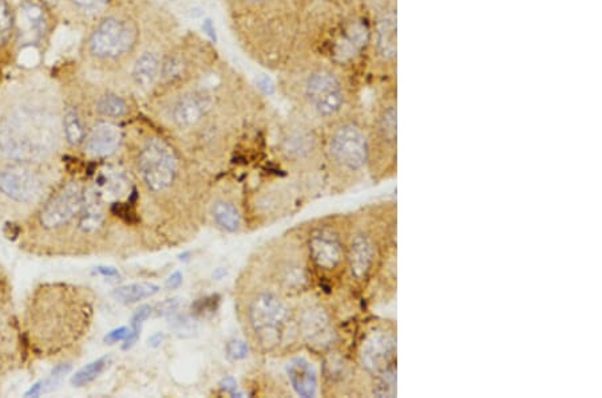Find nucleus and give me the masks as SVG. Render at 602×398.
Segmentation results:
<instances>
[{
  "label": "nucleus",
  "instance_id": "obj_13",
  "mask_svg": "<svg viewBox=\"0 0 602 398\" xmlns=\"http://www.w3.org/2000/svg\"><path fill=\"white\" fill-rule=\"evenodd\" d=\"M211 109V100L198 92L181 97L173 109V120L180 128H190L200 123Z\"/></svg>",
  "mask_w": 602,
  "mask_h": 398
},
{
  "label": "nucleus",
  "instance_id": "obj_18",
  "mask_svg": "<svg viewBox=\"0 0 602 398\" xmlns=\"http://www.w3.org/2000/svg\"><path fill=\"white\" fill-rule=\"evenodd\" d=\"M161 70L160 60L154 53H144L134 64L133 78L141 88H150Z\"/></svg>",
  "mask_w": 602,
  "mask_h": 398
},
{
  "label": "nucleus",
  "instance_id": "obj_28",
  "mask_svg": "<svg viewBox=\"0 0 602 398\" xmlns=\"http://www.w3.org/2000/svg\"><path fill=\"white\" fill-rule=\"evenodd\" d=\"M14 29L13 13L6 0H0V45H4L11 38Z\"/></svg>",
  "mask_w": 602,
  "mask_h": 398
},
{
  "label": "nucleus",
  "instance_id": "obj_24",
  "mask_svg": "<svg viewBox=\"0 0 602 398\" xmlns=\"http://www.w3.org/2000/svg\"><path fill=\"white\" fill-rule=\"evenodd\" d=\"M97 110L106 117L120 118L127 113V105L118 95L105 94L97 101Z\"/></svg>",
  "mask_w": 602,
  "mask_h": 398
},
{
  "label": "nucleus",
  "instance_id": "obj_2",
  "mask_svg": "<svg viewBox=\"0 0 602 398\" xmlns=\"http://www.w3.org/2000/svg\"><path fill=\"white\" fill-rule=\"evenodd\" d=\"M249 320L258 342L267 349H273L283 342L290 323L286 303L271 292H262L253 299Z\"/></svg>",
  "mask_w": 602,
  "mask_h": 398
},
{
  "label": "nucleus",
  "instance_id": "obj_40",
  "mask_svg": "<svg viewBox=\"0 0 602 398\" xmlns=\"http://www.w3.org/2000/svg\"><path fill=\"white\" fill-rule=\"evenodd\" d=\"M42 385H43L42 383H35V385L31 387L30 390L26 393V396H27V397H30V396H32V397L39 396V394L43 392V386H42Z\"/></svg>",
  "mask_w": 602,
  "mask_h": 398
},
{
  "label": "nucleus",
  "instance_id": "obj_37",
  "mask_svg": "<svg viewBox=\"0 0 602 398\" xmlns=\"http://www.w3.org/2000/svg\"><path fill=\"white\" fill-rule=\"evenodd\" d=\"M223 389H225L227 393H230V394H236L237 393V385H236V381L233 380V378H230V377H227L224 380V383H223Z\"/></svg>",
  "mask_w": 602,
  "mask_h": 398
},
{
  "label": "nucleus",
  "instance_id": "obj_30",
  "mask_svg": "<svg viewBox=\"0 0 602 398\" xmlns=\"http://www.w3.org/2000/svg\"><path fill=\"white\" fill-rule=\"evenodd\" d=\"M161 76L165 79H176L182 76L183 71V63L178 57H169L165 62L161 64Z\"/></svg>",
  "mask_w": 602,
  "mask_h": 398
},
{
  "label": "nucleus",
  "instance_id": "obj_20",
  "mask_svg": "<svg viewBox=\"0 0 602 398\" xmlns=\"http://www.w3.org/2000/svg\"><path fill=\"white\" fill-rule=\"evenodd\" d=\"M160 291V287L153 283H133L118 287L113 291V296L115 301L120 303H136L142 299L151 298L157 292Z\"/></svg>",
  "mask_w": 602,
  "mask_h": 398
},
{
  "label": "nucleus",
  "instance_id": "obj_42",
  "mask_svg": "<svg viewBox=\"0 0 602 398\" xmlns=\"http://www.w3.org/2000/svg\"><path fill=\"white\" fill-rule=\"evenodd\" d=\"M162 336L161 334H155L154 337H151L149 339V343H151V346H158L161 342H162Z\"/></svg>",
  "mask_w": 602,
  "mask_h": 398
},
{
  "label": "nucleus",
  "instance_id": "obj_25",
  "mask_svg": "<svg viewBox=\"0 0 602 398\" xmlns=\"http://www.w3.org/2000/svg\"><path fill=\"white\" fill-rule=\"evenodd\" d=\"M372 393L377 397H395L396 396V369L375 377Z\"/></svg>",
  "mask_w": 602,
  "mask_h": 398
},
{
  "label": "nucleus",
  "instance_id": "obj_8",
  "mask_svg": "<svg viewBox=\"0 0 602 398\" xmlns=\"http://www.w3.org/2000/svg\"><path fill=\"white\" fill-rule=\"evenodd\" d=\"M82 204V188L76 183L66 185L57 196H54L46 204L39 216L41 223L48 230L59 228L80 212Z\"/></svg>",
  "mask_w": 602,
  "mask_h": 398
},
{
  "label": "nucleus",
  "instance_id": "obj_34",
  "mask_svg": "<svg viewBox=\"0 0 602 398\" xmlns=\"http://www.w3.org/2000/svg\"><path fill=\"white\" fill-rule=\"evenodd\" d=\"M129 336V330L126 329V327H120V329H115V330H113L111 333H108L107 336H106V342H110V343H114V342H120V341H123V339H126V337Z\"/></svg>",
  "mask_w": 602,
  "mask_h": 398
},
{
  "label": "nucleus",
  "instance_id": "obj_26",
  "mask_svg": "<svg viewBox=\"0 0 602 398\" xmlns=\"http://www.w3.org/2000/svg\"><path fill=\"white\" fill-rule=\"evenodd\" d=\"M312 149V138L304 133H296L286 141V151L288 156L295 158H302Z\"/></svg>",
  "mask_w": 602,
  "mask_h": 398
},
{
  "label": "nucleus",
  "instance_id": "obj_27",
  "mask_svg": "<svg viewBox=\"0 0 602 398\" xmlns=\"http://www.w3.org/2000/svg\"><path fill=\"white\" fill-rule=\"evenodd\" d=\"M151 314V307L148 306V305H145V306H141L136 311V314H134V317H133V330L132 331H129V336L126 337V343L123 345V349L125 350H127V349H130L134 343L136 342V339L139 337V331H141V326H142V323L146 321L149 317H150Z\"/></svg>",
  "mask_w": 602,
  "mask_h": 398
},
{
  "label": "nucleus",
  "instance_id": "obj_4",
  "mask_svg": "<svg viewBox=\"0 0 602 398\" xmlns=\"http://www.w3.org/2000/svg\"><path fill=\"white\" fill-rule=\"evenodd\" d=\"M139 172L149 189L162 192L167 189L177 174V158L162 139L151 138L139 154Z\"/></svg>",
  "mask_w": 602,
  "mask_h": 398
},
{
  "label": "nucleus",
  "instance_id": "obj_21",
  "mask_svg": "<svg viewBox=\"0 0 602 398\" xmlns=\"http://www.w3.org/2000/svg\"><path fill=\"white\" fill-rule=\"evenodd\" d=\"M211 214L214 221L227 232H234L240 228L241 217L236 207L227 201H217L213 208Z\"/></svg>",
  "mask_w": 602,
  "mask_h": 398
},
{
  "label": "nucleus",
  "instance_id": "obj_3",
  "mask_svg": "<svg viewBox=\"0 0 602 398\" xmlns=\"http://www.w3.org/2000/svg\"><path fill=\"white\" fill-rule=\"evenodd\" d=\"M328 156L332 164L343 172H361L368 163L370 146L360 126L351 123L337 126L328 141Z\"/></svg>",
  "mask_w": 602,
  "mask_h": 398
},
{
  "label": "nucleus",
  "instance_id": "obj_7",
  "mask_svg": "<svg viewBox=\"0 0 602 398\" xmlns=\"http://www.w3.org/2000/svg\"><path fill=\"white\" fill-rule=\"evenodd\" d=\"M305 97L323 118L336 116L344 105V90L340 79L326 69L314 71L307 79Z\"/></svg>",
  "mask_w": 602,
  "mask_h": 398
},
{
  "label": "nucleus",
  "instance_id": "obj_29",
  "mask_svg": "<svg viewBox=\"0 0 602 398\" xmlns=\"http://www.w3.org/2000/svg\"><path fill=\"white\" fill-rule=\"evenodd\" d=\"M23 14L26 16L27 22L30 23L31 30L35 31V34H42L45 30V16L41 7H38L34 3H24L23 4Z\"/></svg>",
  "mask_w": 602,
  "mask_h": 398
},
{
  "label": "nucleus",
  "instance_id": "obj_11",
  "mask_svg": "<svg viewBox=\"0 0 602 398\" xmlns=\"http://www.w3.org/2000/svg\"><path fill=\"white\" fill-rule=\"evenodd\" d=\"M309 254L318 268L332 271L343 261V245L330 230H317L309 238Z\"/></svg>",
  "mask_w": 602,
  "mask_h": 398
},
{
  "label": "nucleus",
  "instance_id": "obj_6",
  "mask_svg": "<svg viewBox=\"0 0 602 398\" xmlns=\"http://www.w3.org/2000/svg\"><path fill=\"white\" fill-rule=\"evenodd\" d=\"M363 369L374 378L396 369V336L388 327L374 329L361 345Z\"/></svg>",
  "mask_w": 602,
  "mask_h": 398
},
{
  "label": "nucleus",
  "instance_id": "obj_14",
  "mask_svg": "<svg viewBox=\"0 0 602 398\" xmlns=\"http://www.w3.org/2000/svg\"><path fill=\"white\" fill-rule=\"evenodd\" d=\"M120 138L118 126L108 123H98L86 137V151L97 157L110 156L120 146Z\"/></svg>",
  "mask_w": 602,
  "mask_h": 398
},
{
  "label": "nucleus",
  "instance_id": "obj_15",
  "mask_svg": "<svg viewBox=\"0 0 602 398\" xmlns=\"http://www.w3.org/2000/svg\"><path fill=\"white\" fill-rule=\"evenodd\" d=\"M286 371L292 387L300 397L311 398L316 396V371L305 358L292 359L288 364Z\"/></svg>",
  "mask_w": 602,
  "mask_h": 398
},
{
  "label": "nucleus",
  "instance_id": "obj_41",
  "mask_svg": "<svg viewBox=\"0 0 602 398\" xmlns=\"http://www.w3.org/2000/svg\"><path fill=\"white\" fill-rule=\"evenodd\" d=\"M98 271H99V274L105 276L118 275V271L114 270V268H111V267H98Z\"/></svg>",
  "mask_w": 602,
  "mask_h": 398
},
{
  "label": "nucleus",
  "instance_id": "obj_9",
  "mask_svg": "<svg viewBox=\"0 0 602 398\" xmlns=\"http://www.w3.org/2000/svg\"><path fill=\"white\" fill-rule=\"evenodd\" d=\"M43 183L36 172L26 165H13L0 174V191L18 203L35 201L42 193Z\"/></svg>",
  "mask_w": 602,
  "mask_h": 398
},
{
  "label": "nucleus",
  "instance_id": "obj_5",
  "mask_svg": "<svg viewBox=\"0 0 602 398\" xmlns=\"http://www.w3.org/2000/svg\"><path fill=\"white\" fill-rule=\"evenodd\" d=\"M136 29L132 22L107 18L92 32L90 51L102 60H114L127 54L136 46Z\"/></svg>",
  "mask_w": 602,
  "mask_h": 398
},
{
  "label": "nucleus",
  "instance_id": "obj_12",
  "mask_svg": "<svg viewBox=\"0 0 602 398\" xmlns=\"http://www.w3.org/2000/svg\"><path fill=\"white\" fill-rule=\"evenodd\" d=\"M375 256L377 247L368 235L358 233L354 236L348 247V266L352 277L365 279L375 263Z\"/></svg>",
  "mask_w": 602,
  "mask_h": 398
},
{
  "label": "nucleus",
  "instance_id": "obj_22",
  "mask_svg": "<svg viewBox=\"0 0 602 398\" xmlns=\"http://www.w3.org/2000/svg\"><path fill=\"white\" fill-rule=\"evenodd\" d=\"M108 364H110V357H102V358L91 362L85 368L80 369L79 371H76L71 378V383L76 387H82L88 383H92L95 378H98L105 371Z\"/></svg>",
  "mask_w": 602,
  "mask_h": 398
},
{
  "label": "nucleus",
  "instance_id": "obj_23",
  "mask_svg": "<svg viewBox=\"0 0 602 398\" xmlns=\"http://www.w3.org/2000/svg\"><path fill=\"white\" fill-rule=\"evenodd\" d=\"M64 135L71 145H78L85 139V126L74 109H69L63 117Z\"/></svg>",
  "mask_w": 602,
  "mask_h": 398
},
{
  "label": "nucleus",
  "instance_id": "obj_1",
  "mask_svg": "<svg viewBox=\"0 0 602 398\" xmlns=\"http://www.w3.org/2000/svg\"><path fill=\"white\" fill-rule=\"evenodd\" d=\"M52 148L54 123L43 113L20 111L0 126V151L13 160H41Z\"/></svg>",
  "mask_w": 602,
  "mask_h": 398
},
{
  "label": "nucleus",
  "instance_id": "obj_19",
  "mask_svg": "<svg viewBox=\"0 0 602 398\" xmlns=\"http://www.w3.org/2000/svg\"><path fill=\"white\" fill-rule=\"evenodd\" d=\"M377 48L383 58L393 60L396 57V19L386 16L377 29Z\"/></svg>",
  "mask_w": 602,
  "mask_h": 398
},
{
  "label": "nucleus",
  "instance_id": "obj_32",
  "mask_svg": "<svg viewBox=\"0 0 602 398\" xmlns=\"http://www.w3.org/2000/svg\"><path fill=\"white\" fill-rule=\"evenodd\" d=\"M70 369H71L70 365H67V364H62V365H58L57 368L54 369L46 381V386H47L46 390L55 387L64 378V376L70 371Z\"/></svg>",
  "mask_w": 602,
  "mask_h": 398
},
{
  "label": "nucleus",
  "instance_id": "obj_44",
  "mask_svg": "<svg viewBox=\"0 0 602 398\" xmlns=\"http://www.w3.org/2000/svg\"><path fill=\"white\" fill-rule=\"evenodd\" d=\"M251 1H260V0H251Z\"/></svg>",
  "mask_w": 602,
  "mask_h": 398
},
{
  "label": "nucleus",
  "instance_id": "obj_35",
  "mask_svg": "<svg viewBox=\"0 0 602 398\" xmlns=\"http://www.w3.org/2000/svg\"><path fill=\"white\" fill-rule=\"evenodd\" d=\"M257 83H258V88L262 92H265V94H273L274 92V83L272 82L271 78L262 76V77L258 78Z\"/></svg>",
  "mask_w": 602,
  "mask_h": 398
},
{
  "label": "nucleus",
  "instance_id": "obj_17",
  "mask_svg": "<svg viewBox=\"0 0 602 398\" xmlns=\"http://www.w3.org/2000/svg\"><path fill=\"white\" fill-rule=\"evenodd\" d=\"M79 227L85 232H94L104 223V210L98 192L83 193V204L80 208Z\"/></svg>",
  "mask_w": 602,
  "mask_h": 398
},
{
  "label": "nucleus",
  "instance_id": "obj_43",
  "mask_svg": "<svg viewBox=\"0 0 602 398\" xmlns=\"http://www.w3.org/2000/svg\"><path fill=\"white\" fill-rule=\"evenodd\" d=\"M45 1L47 4H50V6H54V4H57L58 0H45Z\"/></svg>",
  "mask_w": 602,
  "mask_h": 398
},
{
  "label": "nucleus",
  "instance_id": "obj_38",
  "mask_svg": "<svg viewBox=\"0 0 602 398\" xmlns=\"http://www.w3.org/2000/svg\"><path fill=\"white\" fill-rule=\"evenodd\" d=\"M178 306V303L176 302V299H170V301H166L164 302L161 307H160V310H162V313L161 314H169V313H172L174 308H177Z\"/></svg>",
  "mask_w": 602,
  "mask_h": 398
},
{
  "label": "nucleus",
  "instance_id": "obj_36",
  "mask_svg": "<svg viewBox=\"0 0 602 398\" xmlns=\"http://www.w3.org/2000/svg\"><path fill=\"white\" fill-rule=\"evenodd\" d=\"M181 283H182V274L181 273L172 274V275L169 276V279L166 280V286L169 289H177V287H180Z\"/></svg>",
  "mask_w": 602,
  "mask_h": 398
},
{
  "label": "nucleus",
  "instance_id": "obj_31",
  "mask_svg": "<svg viewBox=\"0 0 602 398\" xmlns=\"http://www.w3.org/2000/svg\"><path fill=\"white\" fill-rule=\"evenodd\" d=\"M226 352L232 359H244L248 355V346L241 339H233L226 345Z\"/></svg>",
  "mask_w": 602,
  "mask_h": 398
},
{
  "label": "nucleus",
  "instance_id": "obj_39",
  "mask_svg": "<svg viewBox=\"0 0 602 398\" xmlns=\"http://www.w3.org/2000/svg\"><path fill=\"white\" fill-rule=\"evenodd\" d=\"M202 29H204V31L211 36V41H214V42H216V39H217V38H216V30H214V26H213L211 20H209V19H208V20H205V22H204V25H202Z\"/></svg>",
  "mask_w": 602,
  "mask_h": 398
},
{
  "label": "nucleus",
  "instance_id": "obj_33",
  "mask_svg": "<svg viewBox=\"0 0 602 398\" xmlns=\"http://www.w3.org/2000/svg\"><path fill=\"white\" fill-rule=\"evenodd\" d=\"M71 1L80 10H85L89 13L101 11L107 4V0H71Z\"/></svg>",
  "mask_w": 602,
  "mask_h": 398
},
{
  "label": "nucleus",
  "instance_id": "obj_16",
  "mask_svg": "<svg viewBox=\"0 0 602 398\" xmlns=\"http://www.w3.org/2000/svg\"><path fill=\"white\" fill-rule=\"evenodd\" d=\"M377 136L382 151L395 160L396 148V105L388 102L382 109L377 121Z\"/></svg>",
  "mask_w": 602,
  "mask_h": 398
},
{
  "label": "nucleus",
  "instance_id": "obj_10",
  "mask_svg": "<svg viewBox=\"0 0 602 398\" xmlns=\"http://www.w3.org/2000/svg\"><path fill=\"white\" fill-rule=\"evenodd\" d=\"M299 329L304 339L316 349H328L336 338L331 318L321 307H309L304 310Z\"/></svg>",
  "mask_w": 602,
  "mask_h": 398
}]
</instances>
